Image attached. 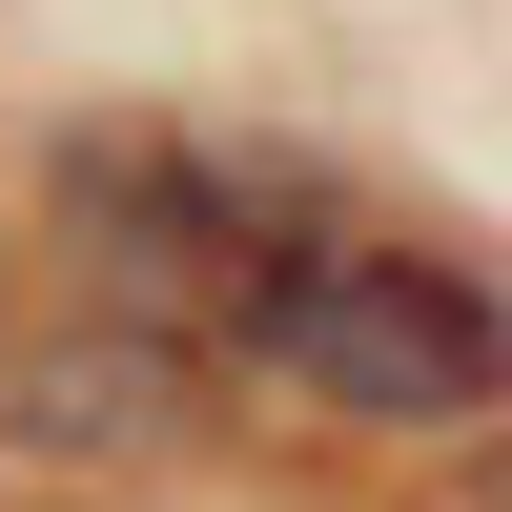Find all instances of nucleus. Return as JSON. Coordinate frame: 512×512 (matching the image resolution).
Listing matches in <instances>:
<instances>
[{
    "mask_svg": "<svg viewBox=\"0 0 512 512\" xmlns=\"http://www.w3.org/2000/svg\"><path fill=\"white\" fill-rule=\"evenodd\" d=\"M226 328L267 390L349 410V431H472L492 410V287L431 267V246H369V226H287L226 287Z\"/></svg>",
    "mask_w": 512,
    "mask_h": 512,
    "instance_id": "1",
    "label": "nucleus"
},
{
    "mask_svg": "<svg viewBox=\"0 0 512 512\" xmlns=\"http://www.w3.org/2000/svg\"><path fill=\"white\" fill-rule=\"evenodd\" d=\"M62 246H82L144 328H185V308H226L287 226H267V185H246V164L185 144V123H82V144H62Z\"/></svg>",
    "mask_w": 512,
    "mask_h": 512,
    "instance_id": "2",
    "label": "nucleus"
},
{
    "mask_svg": "<svg viewBox=\"0 0 512 512\" xmlns=\"http://www.w3.org/2000/svg\"><path fill=\"white\" fill-rule=\"evenodd\" d=\"M185 431H205L185 349H164L144 308H103V328H62V349L0 369V451H41V472H82V451H185Z\"/></svg>",
    "mask_w": 512,
    "mask_h": 512,
    "instance_id": "3",
    "label": "nucleus"
}]
</instances>
